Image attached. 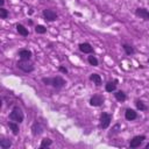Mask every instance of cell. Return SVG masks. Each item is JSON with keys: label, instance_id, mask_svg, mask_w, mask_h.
<instances>
[{"label": "cell", "instance_id": "1", "mask_svg": "<svg viewBox=\"0 0 149 149\" xmlns=\"http://www.w3.org/2000/svg\"><path fill=\"white\" fill-rule=\"evenodd\" d=\"M42 83L43 84H45V85H51L52 87H55V88H62L66 83H65V80L61 77V76H56V77H43L42 78Z\"/></svg>", "mask_w": 149, "mask_h": 149}, {"label": "cell", "instance_id": "2", "mask_svg": "<svg viewBox=\"0 0 149 149\" xmlns=\"http://www.w3.org/2000/svg\"><path fill=\"white\" fill-rule=\"evenodd\" d=\"M24 119V115H23V112L22 109L19 107V106H14L9 113V120L12 121H15L17 123H21Z\"/></svg>", "mask_w": 149, "mask_h": 149}, {"label": "cell", "instance_id": "3", "mask_svg": "<svg viewBox=\"0 0 149 149\" xmlns=\"http://www.w3.org/2000/svg\"><path fill=\"white\" fill-rule=\"evenodd\" d=\"M16 66H17L21 71H23V72H26V73H29V72H33V71H34V64L30 63L29 61L20 59V61L16 63Z\"/></svg>", "mask_w": 149, "mask_h": 149}, {"label": "cell", "instance_id": "4", "mask_svg": "<svg viewBox=\"0 0 149 149\" xmlns=\"http://www.w3.org/2000/svg\"><path fill=\"white\" fill-rule=\"evenodd\" d=\"M100 128L102 129H106L109 127L111 125V121H112V115L109 113H106V112H102L100 114Z\"/></svg>", "mask_w": 149, "mask_h": 149}, {"label": "cell", "instance_id": "5", "mask_svg": "<svg viewBox=\"0 0 149 149\" xmlns=\"http://www.w3.org/2000/svg\"><path fill=\"white\" fill-rule=\"evenodd\" d=\"M42 14H43V16H44V19L47 20V21H49V22H52V21H56L57 20V17H58V15H57V13L54 10V9H50V8H47V9H43V12H42Z\"/></svg>", "mask_w": 149, "mask_h": 149}, {"label": "cell", "instance_id": "6", "mask_svg": "<svg viewBox=\"0 0 149 149\" xmlns=\"http://www.w3.org/2000/svg\"><path fill=\"white\" fill-rule=\"evenodd\" d=\"M146 140V136L144 135H137V136H134L130 141H129V147L130 148H139L143 141Z\"/></svg>", "mask_w": 149, "mask_h": 149}, {"label": "cell", "instance_id": "7", "mask_svg": "<svg viewBox=\"0 0 149 149\" xmlns=\"http://www.w3.org/2000/svg\"><path fill=\"white\" fill-rule=\"evenodd\" d=\"M104 104V97L101 94H94L90 98V105L94 107H99Z\"/></svg>", "mask_w": 149, "mask_h": 149}, {"label": "cell", "instance_id": "8", "mask_svg": "<svg viewBox=\"0 0 149 149\" xmlns=\"http://www.w3.org/2000/svg\"><path fill=\"white\" fill-rule=\"evenodd\" d=\"M135 15L143 19V20H149V10L143 7H139L135 9Z\"/></svg>", "mask_w": 149, "mask_h": 149}, {"label": "cell", "instance_id": "9", "mask_svg": "<svg viewBox=\"0 0 149 149\" xmlns=\"http://www.w3.org/2000/svg\"><path fill=\"white\" fill-rule=\"evenodd\" d=\"M33 56V52L29 50V49H20L19 50V57L20 59H23V61H29Z\"/></svg>", "mask_w": 149, "mask_h": 149}, {"label": "cell", "instance_id": "10", "mask_svg": "<svg viewBox=\"0 0 149 149\" xmlns=\"http://www.w3.org/2000/svg\"><path fill=\"white\" fill-rule=\"evenodd\" d=\"M79 50L81 51V52H84V54H92L93 52V47L90 44V43H87V42H84V43H80L79 44Z\"/></svg>", "mask_w": 149, "mask_h": 149}, {"label": "cell", "instance_id": "11", "mask_svg": "<svg viewBox=\"0 0 149 149\" xmlns=\"http://www.w3.org/2000/svg\"><path fill=\"white\" fill-rule=\"evenodd\" d=\"M42 132H43L42 125H41L38 121H35V122L33 123V126H31V133H33V135H34V136H37V135H40Z\"/></svg>", "mask_w": 149, "mask_h": 149}, {"label": "cell", "instance_id": "12", "mask_svg": "<svg viewBox=\"0 0 149 149\" xmlns=\"http://www.w3.org/2000/svg\"><path fill=\"white\" fill-rule=\"evenodd\" d=\"M125 118L128 121H133V120H135L137 118V112L132 109V108H127L126 112H125Z\"/></svg>", "mask_w": 149, "mask_h": 149}, {"label": "cell", "instance_id": "13", "mask_svg": "<svg viewBox=\"0 0 149 149\" xmlns=\"http://www.w3.org/2000/svg\"><path fill=\"white\" fill-rule=\"evenodd\" d=\"M116 84H118V80H113V81H108L106 85H105V90L106 92H114L116 91Z\"/></svg>", "mask_w": 149, "mask_h": 149}, {"label": "cell", "instance_id": "14", "mask_svg": "<svg viewBox=\"0 0 149 149\" xmlns=\"http://www.w3.org/2000/svg\"><path fill=\"white\" fill-rule=\"evenodd\" d=\"M16 30H17V33H19L21 36H23V37H26V36L29 35L28 28H26V27L22 26V24H16Z\"/></svg>", "mask_w": 149, "mask_h": 149}, {"label": "cell", "instance_id": "15", "mask_svg": "<svg viewBox=\"0 0 149 149\" xmlns=\"http://www.w3.org/2000/svg\"><path fill=\"white\" fill-rule=\"evenodd\" d=\"M114 97L120 102H123L127 99V95H126V93L123 91H114Z\"/></svg>", "mask_w": 149, "mask_h": 149}, {"label": "cell", "instance_id": "16", "mask_svg": "<svg viewBox=\"0 0 149 149\" xmlns=\"http://www.w3.org/2000/svg\"><path fill=\"white\" fill-rule=\"evenodd\" d=\"M8 127L12 129V133L14 134V135H17L19 134V132H20V128H19V123L17 122H15V121H9L8 122Z\"/></svg>", "mask_w": 149, "mask_h": 149}, {"label": "cell", "instance_id": "17", "mask_svg": "<svg viewBox=\"0 0 149 149\" xmlns=\"http://www.w3.org/2000/svg\"><path fill=\"white\" fill-rule=\"evenodd\" d=\"M90 80H92L97 86H100V85H101V77H100V74H98V73H92V74L90 76Z\"/></svg>", "mask_w": 149, "mask_h": 149}, {"label": "cell", "instance_id": "18", "mask_svg": "<svg viewBox=\"0 0 149 149\" xmlns=\"http://www.w3.org/2000/svg\"><path fill=\"white\" fill-rule=\"evenodd\" d=\"M122 48H123V50H125L126 55H128V56H130V55H134V54H135V49H134L130 44L125 43V44L122 45Z\"/></svg>", "mask_w": 149, "mask_h": 149}, {"label": "cell", "instance_id": "19", "mask_svg": "<svg viewBox=\"0 0 149 149\" xmlns=\"http://www.w3.org/2000/svg\"><path fill=\"white\" fill-rule=\"evenodd\" d=\"M52 144V140L49 139V137H44L42 141H41V144H40V148L43 149V148H48Z\"/></svg>", "mask_w": 149, "mask_h": 149}, {"label": "cell", "instance_id": "20", "mask_svg": "<svg viewBox=\"0 0 149 149\" xmlns=\"http://www.w3.org/2000/svg\"><path fill=\"white\" fill-rule=\"evenodd\" d=\"M12 146V142L9 140H1L0 141V148L1 149H9Z\"/></svg>", "mask_w": 149, "mask_h": 149}, {"label": "cell", "instance_id": "21", "mask_svg": "<svg viewBox=\"0 0 149 149\" xmlns=\"http://www.w3.org/2000/svg\"><path fill=\"white\" fill-rule=\"evenodd\" d=\"M87 61H88V63H90L92 66H98V64H99V62H98L97 57H95V56H93V55L88 56V57H87Z\"/></svg>", "mask_w": 149, "mask_h": 149}, {"label": "cell", "instance_id": "22", "mask_svg": "<svg viewBox=\"0 0 149 149\" xmlns=\"http://www.w3.org/2000/svg\"><path fill=\"white\" fill-rule=\"evenodd\" d=\"M135 105H136V108L140 109V111H147V106L144 105V102L142 100H136L135 101Z\"/></svg>", "mask_w": 149, "mask_h": 149}, {"label": "cell", "instance_id": "23", "mask_svg": "<svg viewBox=\"0 0 149 149\" xmlns=\"http://www.w3.org/2000/svg\"><path fill=\"white\" fill-rule=\"evenodd\" d=\"M35 31H36L37 34H44V33L47 31V28H45L44 26H42V24H37V26L35 27Z\"/></svg>", "mask_w": 149, "mask_h": 149}, {"label": "cell", "instance_id": "24", "mask_svg": "<svg viewBox=\"0 0 149 149\" xmlns=\"http://www.w3.org/2000/svg\"><path fill=\"white\" fill-rule=\"evenodd\" d=\"M7 16H8V10L5 7H1L0 8V19H7Z\"/></svg>", "mask_w": 149, "mask_h": 149}, {"label": "cell", "instance_id": "25", "mask_svg": "<svg viewBox=\"0 0 149 149\" xmlns=\"http://www.w3.org/2000/svg\"><path fill=\"white\" fill-rule=\"evenodd\" d=\"M58 70H59V72H62V73H64V74H66L68 73V69L66 68H64V66H58Z\"/></svg>", "mask_w": 149, "mask_h": 149}, {"label": "cell", "instance_id": "26", "mask_svg": "<svg viewBox=\"0 0 149 149\" xmlns=\"http://www.w3.org/2000/svg\"><path fill=\"white\" fill-rule=\"evenodd\" d=\"M0 5H1V7H3V5H5V0H0Z\"/></svg>", "mask_w": 149, "mask_h": 149}, {"label": "cell", "instance_id": "27", "mask_svg": "<svg viewBox=\"0 0 149 149\" xmlns=\"http://www.w3.org/2000/svg\"><path fill=\"white\" fill-rule=\"evenodd\" d=\"M146 149H149V143H148V144L146 146Z\"/></svg>", "mask_w": 149, "mask_h": 149}, {"label": "cell", "instance_id": "28", "mask_svg": "<svg viewBox=\"0 0 149 149\" xmlns=\"http://www.w3.org/2000/svg\"><path fill=\"white\" fill-rule=\"evenodd\" d=\"M148 63H149V58H148Z\"/></svg>", "mask_w": 149, "mask_h": 149}]
</instances>
